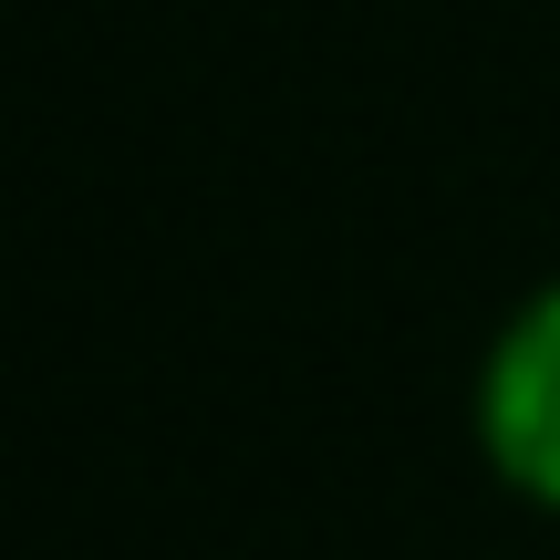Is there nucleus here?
<instances>
[{
  "label": "nucleus",
  "mask_w": 560,
  "mask_h": 560,
  "mask_svg": "<svg viewBox=\"0 0 560 560\" xmlns=\"http://www.w3.org/2000/svg\"><path fill=\"white\" fill-rule=\"evenodd\" d=\"M478 446L529 509L560 520V280L509 312L478 374Z\"/></svg>",
  "instance_id": "nucleus-1"
}]
</instances>
